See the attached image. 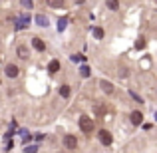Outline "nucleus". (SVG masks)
I'll return each instance as SVG.
<instances>
[{"label": "nucleus", "instance_id": "1", "mask_svg": "<svg viewBox=\"0 0 157 153\" xmlns=\"http://www.w3.org/2000/svg\"><path fill=\"white\" fill-rule=\"evenodd\" d=\"M80 129L84 131V133H92V129H94V121L88 117V115H82V117H80Z\"/></svg>", "mask_w": 157, "mask_h": 153}, {"label": "nucleus", "instance_id": "2", "mask_svg": "<svg viewBox=\"0 0 157 153\" xmlns=\"http://www.w3.org/2000/svg\"><path fill=\"white\" fill-rule=\"evenodd\" d=\"M28 24H30V16L22 14L20 18H16V30H22V28H26Z\"/></svg>", "mask_w": 157, "mask_h": 153}, {"label": "nucleus", "instance_id": "3", "mask_svg": "<svg viewBox=\"0 0 157 153\" xmlns=\"http://www.w3.org/2000/svg\"><path fill=\"white\" fill-rule=\"evenodd\" d=\"M98 137H100V141L104 143V145H109V143H111V133L105 131V129H101L100 133H98Z\"/></svg>", "mask_w": 157, "mask_h": 153}, {"label": "nucleus", "instance_id": "4", "mask_svg": "<svg viewBox=\"0 0 157 153\" xmlns=\"http://www.w3.org/2000/svg\"><path fill=\"white\" fill-rule=\"evenodd\" d=\"M64 145L68 147V149H76V145H78V139L74 137V135H66V137H64Z\"/></svg>", "mask_w": 157, "mask_h": 153}, {"label": "nucleus", "instance_id": "5", "mask_svg": "<svg viewBox=\"0 0 157 153\" xmlns=\"http://www.w3.org/2000/svg\"><path fill=\"white\" fill-rule=\"evenodd\" d=\"M129 117H131V123H133V125H141V121H143L141 111H133V113H131Z\"/></svg>", "mask_w": 157, "mask_h": 153}, {"label": "nucleus", "instance_id": "6", "mask_svg": "<svg viewBox=\"0 0 157 153\" xmlns=\"http://www.w3.org/2000/svg\"><path fill=\"white\" fill-rule=\"evenodd\" d=\"M6 76H8V78H16V76H18V66L8 64V66H6Z\"/></svg>", "mask_w": 157, "mask_h": 153}, {"label": "nucleus", "instance_id": "7", "mask_svg": "<svg viewBox=\"0 0 157 153\" xmlns=\"http://www.w3.org/2000/svg\"><path fill=\"white\" fill-rule=\"evenodd\" d=\"M32 46H34V48H36L38 52H42L44 48H46V44H44V42H42L40 38H32Z\"/></svg>", "mask_w": 157, "mask_h": 153}, {"label": "nucleus", "instance_id": "8", "mask_svg": "<svg viewBox=\"0 0 157 153\" xmlns=\"http://www.w3.org/2000/svg\"><path fill=\"white\" fill-rule=\"evenodd\" d=\"M58 70H60V62H58V60H52L50 64H48V72H50V74H56Z\"/></svg>", "mask_w": 157, "mask_h": 153}, {"label": "nucleus", "instance_id": "9", "mask_svg": "<svg viewBox=\"0 0 157 153\" xmlns=\"http://www.w3.org/2000/svg\"><path fill=\"white\" fill-rule=\"evenodd\" d=\"M100 86H101V90H104L105 94H111V92H113V84H109V82H105V80H101Z\"/></svg>", "mask_w": 157, "mask_h": 153}, {"label": "nucleus", "instance_id": "10", "mask_svg": "<svg viewBox=\"0 0 157 153\" xmlns=\"http://www.w3.org/2000/svg\"><path fill=\"white\" fill-rule=\"evenodd\" d=\"M66 26H68V18L64 16V18L58 20V32H64V30H66Z\"/></svg>", "mask_w": 157, "mask_h": 153}, {"label": "nucleus", "instance_id": "11", "mask_svg": "<svg viewBox=\"0 0 157 153\" xmlns=\"http://www.w3.org/2000/svg\"><path fill=\"white\" fill-rule=\"evenodd\" d=\"M36 24H38V26H48V18H46V16H42V14H38V16H36Z\"/></svg>", "mask_w": 157, "mask_h": 153}, {"label": "nucleus", "instance_id": "12", "mask_svg": "<svg viewBox=\"0 0 157 153\" xmlns=\"http://www.w3.org/2000/svg\"><path fill=\"white\" fill-rule=\"evenodd\" d=\"M60 96L62 98H68L70 96V86H62V88H60Z\"/></svg>", "mask_w": 157, "mask_h": 153}, {"label": "nucleus", "instance_id": "13", "mask_svg": "<svg viewBox=\"0 0 157 153\" xmlns=\"http://www.w3.org/2000/svg\"><path fill=\"white\" fill-rule=\"evenodd\" d=\"M18 56L24 58V60H28V50H26L24 46H20V48H18Z\"/></svg>", "mask_w": 157, "mask_h": 153}, {"label": "nucleus", "instance_id": "14", "mask_svg": "<svg viewBox=\"0 0 157 153\" xmlns=\"http://www.w3.org/2000/svg\"><path fill=\"white\" fill-rule=\"evenodd\" d=\"M80 74H82V76H84V78H88L90 76V68H88V66H82V68H80Z\"/></svg>", "mask_w": 157, "mask_h": 153}, {"label": "nucleus", "instance_id": "15", "mask_svg": "<svg viewBox=\"0 0 157 153\" xmlns=\"http://www.w3.org/2000/svg\"><path fill=\"white\" fill-rule=\"evenodd\" d=\"M94 36H96L98 40L104 38V30H101V28H94Z\"/></svg>", "mask_w": 157, "mask_h": 153}, {"label": "nucleus", "instance_id": "16", "mask_svg": "<svg viewBox=\"0 0 157 153\" xmlns=\"http://www.w3.org/2000/svg\"><path fill=\"white\" fill-rule=\"evenodd\" d=\"M135 48H137V50H143V48H145V40H143V38H139L137 42H135Z\"/></svg>", "mask_w": 157, "mask_h": 153}, {"label": "nucleus", "instance_id": "17", "mask_svg": "<svg viewBox=\"0 0 157 153\" xmlns=\"http://www.w3.org/2000/svg\"><path fill=\"white\" fill-rule=\"evenodd\" d=\"M50 6H54V8H60V6H64V2H62V0H50Z\"/></svg>", "mask_w": 157, "mask_h": 153}, {"label": "nucleus", "instance_id": "18", "mask_svg": "<svg viewBox=\"0 0 157 153\" xmlns=\"http://www.w3.org/2000/svg\"><path fill=\"white\" fill-rule=\"evenodd\" d=\"M86 60V56H82V54H74L72 56V62H84Z\"/></svg>", "mask_w": 157, "mask_h": 153}, {"label": "nucleus", "instance_id": "19", "mask_svg": "<svg viewBox=\"0 0 157 153\" xmlns=\"http://www.w3.org/2000/svg\"><path fill=\"white\" fill-rule=\"evenodd\" d=\"M107 8H111V10H117V8H119V4L115 2V0H109V2H107Z\"/></svg>", "mask_w": 157, "mask_h": 153}, {"label": "nucleus", "instance_id": "20", "mask_svg": "<svg viewBox=\"0 0 157 153\" xmlns=\"http://www.w3.org/2000/svg\"><path fill=\"white\" fill-rule=\"evenodd\" d=\"M36 149H38L36 145H30V147H26V153H36Z\"/></svg>", "mask_w": 157, "mask_h": 153}, {"label": "nucleus", "instance_id": "21", "mask_svg": "<svg viewBox=\"0 0 157 153\" xmlns=\"http://www.w3.org/2000/svg\"><path fill=\"white\" fill-rule=\"evenodd\" d=\"M22 6L24 8H32V2H30V0H22Z\"/></svg>", "mask_w": 157, "mask_h": 153}, {"label": "nucleus", "instance_id": "22", "mask_svg": "<svg viewBox=\"0 0 157 153\" xmlns=\"http://www.w3.org/2000/svg\"><path fill=\"white\" fill-rule=\"evenodd\" d=\"M131 98H133V100H137L139 103H141V101H143V100H141V98H139V96H137V94H133V92H131Z\"/></svg>", "mask_w": 157, "mask_h": 153}, {"label": "nucleus", "instance_id": "23", "mask_svg": "<svg viewBox=\"0 0 157 153\" xmlns=\"http://www.w3.org/2000/svg\"><path fill=\"white\" fill-rule=\"evenodd\" d=\"M155 121H157V111H155Z\"/></svg>", "mask_w": 157, "mask_h": 153}]
</instances>
